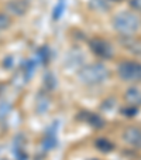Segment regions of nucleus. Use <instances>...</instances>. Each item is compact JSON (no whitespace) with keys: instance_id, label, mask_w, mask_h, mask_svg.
<instances>
[{"instance_id":"423d86ee","label":"nucleus","mask_w":141,"mask_h":160,"mask_svg":"<svg viewBox=\"0 0 141 160\" xmlns=\"http://www.w3.org/2000/svg\"><path fill=\"white\" fill-rule=\"evenodd\" d=\"M6 9L10 14L21 17V16H24L28 12L30 3H28V0H10L6 4Z\"/></svg>"},{"instance_id":"39448f33","label":"nucleus","mask_w":141,"mask_h":160,"mask_svg":"<svg viewBox=\"0 0 141 160\" xmlns=\"http://www.w3.org/2000/svg\"><path fill=\"white\" fill-rule=\"evenodd\" d=\"M123 140L130 146L134 148H141V129L135 126H129L124 129L123 135H121Z\"/></svg>"},{"instance_id":"9d476101","label":"nucleus","mask_w":141,"mask_h":160,"mask_svg":"<svg viewBox=\"0 0 141 160\" xmlns=\"http://www.w3.org/2000/svg\"><path fill=\"white\" fill-rule=\"evenodd\" d=\"M90 9L99 13H105L109 10L107 0H90Z\"/></svg>"},{"instance_id":"ddd939ff","label":"nucleus","mask_w":141,"mask_h":160,"mask_svg":"<svg viewBox=\"0 0 141 160\" xmlns=\"http://www.w3.org/2000/svg\"><path fill=\"white\" fill-rule=\"evenodd\" d=\"M137 111H138V108H134V106H130V108H124L123 111V113L126 116H134L135 113H137Z\"/></svg>"},{"instance_id":"20e7f679","label":"nucleus","mask_w":141,"mask_h":160,"mask_svg":"<svg viewBox=\"0 0 141 160\" xmlns=\"http://www.w3.org/2000/svg\"><path fill=\"white\" fill-rule=\"evenodd\" d=\"M89 48L92 50V52L96 57L102 58V60H110L113 58L114 50L113 45L110 44V41L105 38H100V37H95L89 41Z\"/></svg>"},{"instance_id":"f03ea898","label":"nucleus","mask_w":141,"mask_h":160,"mask_svg":"<svg viewBox=\"0 0 141 160\" xmlns=\"http://www.w3.org/2000/svg\"><path fill=\"white\" fill-rule=\"evenodd\" d=\"M113 28L121 36H133L141 27V18L134 12L129 10H121L116 13L111 18Z\"/></svg>"},{"instance_id":"9b49d317","label":"nucleus","mask_w":141,"mask_h":160,"mask_svg":"<svg viewBox=\"0 0 141 160\" xmlns=\"http://www.w3.org/2000/svg\"><path fill=\"white\" fill-rule=\"evenodd\" d=\"M10 23H12V20H10L9 14H6V13H0V31L9 28Z\"/></svg>"},{"instance_id":"1a4fd4ad","label":"nucleus","mask_w":141,"mask_h":160,"mask_svg":"<svg viewBox=\"0 0 141 160\" xmlns=\"http://www.w3.org/2000/svg\"><path fill=\"white\" fill-rule=\"evenodd\" d=\"M95 146L97 148V150L103 152V153H110L114 149L113 143H110L107 139H97L96 142H95Z\"/></svg>"},{"instance_id":"6e6552de","label":"nucleus","mask_w":141,"mask_h":160,"mask_svg":"<svg viewBox=\"0 0 141 160\" xmlns=\"http://www.w3.org/2000/svg\"><path fill=\"white\" fill-rule=\"evenodd\" d=\"M79 119H82V121H85L86 123H89L92 128H97V129H100V128L105 126V121H103L99 115L92 113V112H81Z\"/></svg>"},{"instance_id":"4468645a","label":"nucleus","mask_w":141,"mask_h":160,"mask_svg":"<svg viewBox=\"0 0 141 160\" xmlns=\"http://www.w3.org/2000/svg\"><path fill=\"white\" fill-rule=\"evenodd\" d=\"M107 2H113V3H120V2H123V0H107Z\"/></svg>"},{"instance_id":"f8f14e48","label":"nucleus","mask_w":141,"mask_h":160,"mask_svg":"<svg viewBox=\"0 0 141 160\" xmlns=\"http://www.w3.org/2000/svg\"><path fill=\"white\" fill-rule=\"evenodd\" d=\"M129 6L135 12L141 13V0H129Z\"/></svg>"},{"instance_id":"f257e3e1","label":"nucleus","mask_w":141,"mask_h":160,"mask_svg":"<svg viewBox=\"0 0 141 160\" xmlns=\"http://www.w3.org/2000/svg\"><path fill=\"white\" fill-rule=\"evenodd\" d=\"M78 79L85 85L95 87L102 85L110 79V71L103 62H92L81 67L78 72Z\"/></svg>"},{"instance_id":"7ed1b4c3","label":"nucleus","mask_w":141,"mask_h":160,"mask_svg":"<svg viewBox=\"0 0 141 160\" xmlns=\"http://www.w3.org/2000/svg\"><path fill=\"white\" fill-rule=\"evenodd\" d=\"M117 75L124 82H140L141 81V62L126 60L119 62Z\"/></svg>"},{"instance_id":"0eeeda50","label":"nucleus","mask_w":141,"mask_h":160,"mask_svg":"<svg viewBox=\"0 0 141 160\" xmlns=\"http://www.w3.org/2000/svg\"><path fill=\"white\" fill-rule=\"evenodd\" d=\"M124 101L129 106H134V108L141 106V87L131 85L127 88L124 92Z\"/></svg>"}]
</instances>
